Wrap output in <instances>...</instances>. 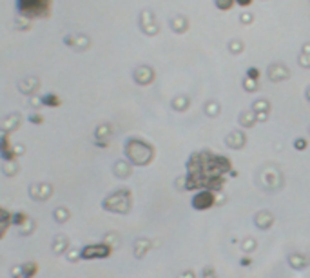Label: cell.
I'll use <instances>...</instances> for the list:
<instances>
[{
    "label": "cell",
    "instance_id": "6da1fadb",
    "mask_svg": "<svg viewBox=\"0 0 310 278\" xmlns=\"http://www.w3.org/2000/svg\"><path fill=\"white\" fill-rule=\"evenodd\" d=\"M51 10V0H17V11L24 19L48 17Z\"/></svg>",
    "mask_w": 310,
    "mask_h": 278
},
{
    "label": "cell",
    "instance_id": "7a4b0ae2",
    "mask_svg": "<svg viewBox=\"0 0 310 278\" xmlns=\"http://www.w3.org/2000/svg\"><path fill=\"white\" fill-rule=\"evenodd\" d=\"M98 254H100V256H105V254H109V249H98V245H91V247H86V249H84V256H86V258H96V256H98Z\"/></svg>",
    "mask_w": 310,
    "mask_h": 278
},
{
    "label": "cell",
    "instance_id": "3957f363",
    "mask_svg": "<svg viewBox=\"0 0 310 278\" xmlns=\"http://www.w3.org/2000/svg\"><path fill=\"white\" fill-rule=\"evenodd\" d=\"M42 104H44V106L55 107V106H58V104H60V98H58L57 95H44L42 96Z\"/></svg>",
    "mask_w": 310,
    "mask_h": 278
},
{
    "label": "cell",
    "instance_id": "277c9868",
    "mask_svg": "<svg viewBox=\"0 0 310 278\" xmlns=\"http://www.w3.org/2000/svg\"><path fill=\"white\" fill-rule=\"evenodd\" d=\"M216 4L220 10H229L230 6H232V0H216Z\"/></svg>",
    "mask_w": 310,
    "mask_h": 278
},
{
    "label": "cell",
    "instance_id": "5b68a950",
    "mask_svg": "<svg viewBox=\"0 0 310 278\" xmlns=\"http://www.w3.org/2000/svg\"><path fill=\"white\" fill-rule=\"evenodd\" d=\"M31 122H35V124H40V122H42V118H40V116H31Z\"/></svg>",
    "mask_w": 310,
    "mask_h": 278
},
{
    "label": "cell",
    "instance_id": "8992f818",
    "mask_svg": "<svg viewBox=\"0 0 310 278\" xmlns=\"http://www.w3.org/2000/svg\"><path fill=\"white\" fill-rule=\"evenodd\" d=\"M252 2V0H238V4H241V6H248Z\"/></svg>",
    "mask_w": 310,
    "mask_h": 278
},
{
    "label": "cell",
    "instance_id": "52a82bcc",
    "mask_svg": "<svg viewBox=\"0 0 310 278\" xmlns=\"http://www.w3.org/2000/svg\"><path fill=\"white\" fill-rule=\"evenodd\" d=\"M248 77H258V71H256V69H250V71H248Z\"/></svg>",
    "mask_w": 310,
    "mask_h": 278
}]
</instances>
